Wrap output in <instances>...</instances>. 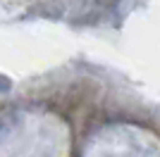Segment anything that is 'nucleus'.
<instances>
[]
</instances>
